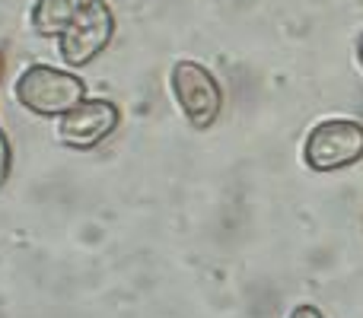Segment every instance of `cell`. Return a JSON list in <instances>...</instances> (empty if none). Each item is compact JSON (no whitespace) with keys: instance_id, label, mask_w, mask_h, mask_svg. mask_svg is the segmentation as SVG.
<instances>
[{"instance_id":"cell-3","label":"cell","mask_w":363,"mask_h":318,"mask_svg":"<svg viewBox=\"0 0 363 318\" xmlns=\"http://www.w3.org/2000/svg\"><path fill=\"white\" fill-rule=\"evenodd\" d=\"M115 35V16L108 10L106 0H83L77 16L64 25L57 38V51H61L64 64L70 67H86L93 57H99L108 48Z\"/></svg>"},{"instance_id":"cell-1","label":"cell","mask_w":363,"mask_h":318,"mask_svg":"<svg viewBox=\"0 0 363 318\" xmlns=\"http://www.w3.org/2000/svg\"><path fill=\"white\" fill-rule=\"evenodd\" d=\"M83 99H86V83L77 74L48 64H32L16 80V102L42 118H61Z\"/></svg>"},{"instance_id":"cell-9","label":"cell","mask_w":363,"mask_h":318,"mask_svg":"<svg viewBox=\"0 0 363 318\" xmlns=\"http://www.w3.org/2000/svg\"><path fill=\"white\" fill-rule=\"evenodd\" d=\"M357 61H360V67H363V35L357 38Z\"/></svg>"},{"instance_id":"cell-8","label":"cell","mask_w":363,"mask_h":318,"mask_svg":"<svg viewBox=\"0 0 363 318\" xmlns=\"http://www.w3.org/2000/svg\"><path fill=\"white\" fill-rule=\"evenodd\" d=\"M290 318H325V315H322V309H315L306 302V306H296L294 312H290Z\"/></svg>"},{"instance_id":"cell-5","label":"cell","mask_w":363,"mask_h":318,"mask_svg":"<svg viewBox=\"0 0 363 318\" xmlns=\"http://www.w3.org/2000/svg\"><path fill=\"white\" fill-rule=\"evenodd\" d=\"M121 112L108 99H83L57 121V140L70 150H93L108 134H115Z\"/></svg>"},{"instance_id":"cell-2","label":"cell","mask_w":363,"mask_h":318,"mask_svg":"<svg viewBox=\"0 0 363 318\" xmlns=\"http://www.w3.org/2000/svg\"><path fill=\"white\" fill-rule=\"evenodd\" d=\"M363 159V125L354 118H328L309 131L303 162L313 172H335Z\"/></svg>"},{"instance_id":"cell-4","label":"cell","mask_w":363,"mask_h":318,"mask_svg":"<svg viewBox=\"0 0 363 318\" xmlns=\"http://www.w3.org/2000/svg\"><path fill=\"white\" fill-rule=\"evenodd\" d=\"M169 86L176 96V106L182 108L185 121L198 131L211 127L220 118V108H223V93H220V83L204 64L198 61H179L172 64L169 74Z\"/></svg>"},{"instance_id":"cell-10","label":"cell","mask_w":363,"mask_h":318,"mask_svg":"<svg viewBox=\"0 0 363 318\" xmlns=\"http://www.w3.org/2000/svg\"><path fill=\"white\" fill-rule=\"evenodd\" d=\"M0 74H4V55H0Z\"/></svg>"},{"instance_id":"cell-6","label":"cell","mask_w":363,"mask_h":318,"mask_svg":"<svg viewBox=\"0 0 363 318\" xmlns=\"http://www.w3.org/2000/svg\"><path fill=\"white\" fill-rule=\"evenodd\" d=\"M83 0H35L32 6V29L42 38H55L64 32V25L77 16Z\"/></svg>"},{"instance_id":"cell-7","label":"cell","mask_w":363,"mask_h":318,"mask_svg":"<svg viewBox=\"0 0 363 318\" xmlns=\"http://www.w3.org/2000/svg\"><path fill=\"white\" fill-rule=\"evenodd\" d=\"M10 178V140H6L4 127H0V188Z\"/></svg>"}]
</instances>
